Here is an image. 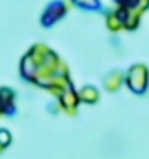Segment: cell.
<instances>
[{"instance_id":"obj_1","label":"cell","mask_w":149,"mask_h":159,"mask_svg":"<svg viewBox=\"0 0 149 159\" xmlns=\"http://www.w3.org/2000/svg\"><path fill=\"white\" fill-rule=\"evenodd\" d=\"M94 90H90V88H87L85 90V94H83V99H87V100H95L97 99V94H92Z\"/></svg>"},{"instance_id":"obj_2","label":"cell","mask_w":149,"mask_h":159,"mask_svg":"<svg viewBox=\"0 0 149 159\" xmlns=\"http://www.w3.org/2000/svg\"><path fill=\"white\" fill-rule=\"evenodd\" d=\"M9 142V135L7 131H0V144H7Z\"/></svg>"}]
</instances>
